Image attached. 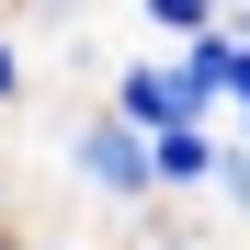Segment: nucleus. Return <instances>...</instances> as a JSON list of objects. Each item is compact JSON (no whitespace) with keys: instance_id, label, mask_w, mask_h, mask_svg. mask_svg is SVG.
<instances>
[{"instance_id":"obj_3","label":"nucleus","mask_w":250,"mask_h":250,"mask_svg":"<svg viewBox=\"0 0 250 250\" xmlns=\"http://www.w3.org/2000/svg\"><path fill=\"white\" fill-rule=\"evenodd\" d=\"M148 171H159V193H205L216 182V125H148Z\"/></svg>"},{"instance_id":"obj_2","label":"nucleus","mask_w":250,"mask_h":250,"mask_svg":"<svg viewBox=\"0 0 250 250\" xmlns=\"http://www.w3.org/2000/svg\"><path fill=\"white\" fill-rule=\"evenodd\" d=\"M103 103H114V114H137V125H182V114H193V103H182V68H171V46H159V57H125ZM193 125H205V114H193Z\"/></svg>"},{"instance_id":"obj_5","label":"nucleus","mask_w":250,"mask_h":250,"mask_svg":"<svg viewBox=\"0 0 250 250\" xmlns=\"http://www.w3.org/2000/svg\"><path fill=\"white\" fill-rule=\"evenodd\" d=\"M228 205V216H250V137H216V182H205Z\"/></svg>"},{"instance_id":"obj_7","label":"nucleus","mask_w":250,"mask_h":250,"mask_svg":"<svg viewBox=\"0 0 250 250\" xmlns=\"http://www.w3.org/2000/svg\"><path fill=\"white\" fill-rule=\"evenodd\" d=\"M0 250H34V239H23V228H0Z\"/></svg>"},{"instance_id":"obj_6","label":"nucleus","mask_w":250,"mask_h":250,"mask_svg":"<svg viewBox=\"0 0 250 250\" xmlns=\"http://www.w3.org/2000/svg\"><path fill=\"white\" fill-rule=\"evenodd\" d=\"M12 103H23V46L0 34V114H12Z\"/></svg>"},{"instance_id":"obj_8","label":"nucleus","mask_w":250,"mask_h":250,"mask_svg":"<svg viewBox=\"0 0 250 250\" xmlns=\"http://www.w3.org/2000/svg\"><path fill=\"white\" fill-rule=\"evenodd\" d=\"M228 23H239V34H250V0H228Z\"/></svg>"},{"instance_id":"obj_1","label":"nucleus","mask_w":250,"mask_h":250,"mask_svg":"<svg viewBox=\"0 0 250 250\" xmlns=\"http://www.w3.org/2000/svg\"><path fill=\"white\" fill-rule=\"evenodd\" d=\"M68 171L91 182V193L114 205V216H148V205H159V171H148V125H137V114H114V103L68 125Z\"/></svg>"},{"instance_id":"obj_9","label":"nucleus","mask_w":250,"mask_h":250,"mask_svg":"<svg viewBox=\"0 0 250 250\" xmlns=\"http://www.w3.org/2000/svg\"><path fill=\"white\" fill-rule=\"evenodd\" d=\"M46 250H68V239H46Z\"/></svg>"},{"instance_id":"obj_4","label":"nucleus","mask_w":250,"mask_h":250,"mask_svg":"<svg viewBox=\"0 0 250 250\" xmlns=\"http://www.w3.org/2000/svg\"><path fill=\"white\" fill-rule=\"evenodd\" d=\"M137 23L159 34V46H182V34H205V23H216V0H137Z\"/></svg>"}]
</instances>
